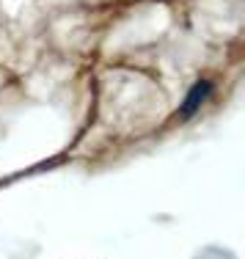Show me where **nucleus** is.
Masks as SVG:
<instances>
[{
	"label": "nucleus",
	"instance_id": "1",
	"mask_svg": "<svg viewBox=\"0 0 245 259\" xmlns=\"http://www.w3.org/2000/svg\"><path fill=\"white\" fill-rule=\"evenodd\" d=\"M210 91H212V85L207 83V80H199V83L193 85V91L187 94V100H185V108H182V116H193L195 110H199V105L210 97Z\"/></svg>",
	"mask_w": 245,
	"mask_h": 259
}]
</instances>
